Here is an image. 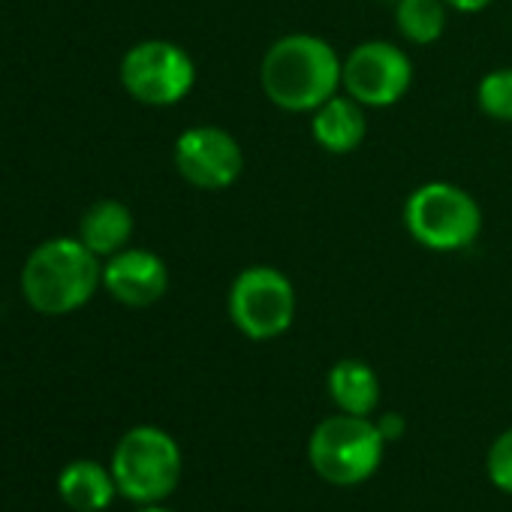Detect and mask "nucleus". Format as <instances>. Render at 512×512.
Wrapping results in <instances>:
<instances>
[{
  "mask_svg": "<svg viewBox=\"0 0 512 512\" xmlns=\"http://www.w3.org/2000/svg\"><path fill=\"white\" fill-rule=\"evenodd\" d=\"M344 58L317 34H284L260 61V88L266 100L293 115H311L341 91Z\"/></svg>",
  "mask_w": 512,
  "mask_h": 512,
  "instance_id": "f257e3e1",
  "label": "nucleus"
},
{
  "mask_svg": "<svg viewBox=\"0 0 512 512\" xmlns=\"http://www.w3.org/2000/svg\"><path fill=\"white\" fill-rule=\"evenodd\" d=\"M103 284L100 256L82 238H52L40 244L22 269L28 305L46 317H64L91 302Z\"/></svg>",
  "mask_w": 512,
  "mask_h": 512,
  "instance_id": "f03ea898",
  "label": "nucleus"
},
{
  "mask_svg": "<svg viewBox=\"0 0 512 512\" xmlns=\"http://www.w3.org/2000/svg\"><path fill=\"white\" fill-rule=\"evenodd\" d=\"M401 217L410 238L434 253L467 250L485 223L476 196L452 181H425L410 190Z\"/></svg>",
  "mask_w": 512,
  "mask_h": 512,
  "instance_id": "7ed1b4c3",
  "label": "nucleus"
},
{
  "mask_svg": "<svg viewBox=\"0 0 512 512\" xmlns=\"http://www.w3.org/2000/svg\"><path fill=\"white\" fill-rule=\"evenodd\" d=\"M112 476L118 494L133 503H160L178 488L181 449L172 434L157 425L130 428L112 455Z\"/></svg>",
  "mask_w": 512,
  "mask_h": 512,
  "instance_id": "20e7f679",
  "label": "nucleus"
},
{
  "mask_svg": "<svg viewBox=\"0 0 512 512\" xmlns=\"http://www.w3.org/2000/svg\"><path fill=\"white\" fill-rule=\"evenodd\" d=\"M296 287L275 266L241 269L226 296V311L232 326L250 341H275L290 332L296 320Z\"/></svg>",
  "mask_w": 512,
  "mask_h": 512,
  "instance_id": "39448f33",
  "label": "nucleus"
},
{
  "mask_svg": "<svg viewBox=\"0 0 512 512\" xmlns=\"http://www.w3.org/2000/svg\"><path fill=\"white\" fill-rule=\"evenodd\" d=\"M383 446L386 440L377 422L368 416L335 413L314 428L308 440V458L326 482L356 485L380 467Z\"/></svg>",
  "mask_w": 512,
  "mask_h": 512,
  "instance_id": "423d86ee",
  "label": "nucleus"
},
{
  "mask_svg": "<svg viewBox=\"0 0 512 512\" xmlns=\"http://www.w3.org/2000/svg\"><path fill=\"white\" fill-rule=\"evenodd\" d=\"M121 85L142 106H175L193 91L196 64L172 40H142L121 61Z\"/></svg>",
  "mask_w": 512,
  "mask_h": 512,
  "instance_id": "0eeeda50",
  "label": "nucleus"
},
{
  "mask_svg": "<svg viewBox=\"0 0 512 512\" xmlns=\"http://www.w3.org/2000/svg\"><path fill=\"white\" fill-rule=\"evenodd\" d=\"M413 88L410 55L389 40H365L344 55L341 91L365 109H389Z\"/></svg>",
  "mask_w": 512,
  "mask_h": 512,
  "instance_id": "6e6552de",
  "label": "nucleus"
},
{
  "mask_svg": "<svg viewBox=\"0 0 512 512\" xmlns=\"http://www.w3.org/2000/svg\"><path fill=\"white\" fill-rule=\"evenodd\" d=\"M178 175L196 190H226L244 172V151L238 139L217 124L187 127L172 148Z\"/></svg>",
  "mask_w": 512,
  "mask_h": 512,
  "instance_id": "1a4fd4ad",
  "label": "nucleus"
},
{
  "mask_svg": "<svg viewBox=\"0 0 512 512\" xmlns=\"http://www.w3.org/2000/svg\"><path fill=\"white\" fill-rule=\"evenodd\" d=\"M103 287L127 308H148L169 290V269L154 250L124 247L103 266Z\"/></svg>",
  "mask_w": 512,
  "mask_h": 512,
  "instance_id": "9d476101",
  "label": "nucleus"
},
{
  "mask_svg": "<svg viewBox=\"0 0 512 512\" xmlns=\"http://www.w3.org/2000/svg\"><path fill=\"white\" fill-rule=\"evenodd\" d=\"M311 136L329 154H353L368 136V109L338 91L317 112H311Z\"/></svg>",
  "mask_w": 512,
  "mask_h": 512,
  "instance_id": "9b49d317",
  "label": "nucleus"
},
{
  "mask_svg": "<svg viewBox=\"0 0 512 512\" xmlns=\"http://www.w3.org/2000/svg\"><path fill=\"white\" fill-rule=\"evenodd\" d=\"M79 238L88 250L97 256H115L124 250L133 238V214L124 202L118 199H100L94 202L79 223Z\"/></svg>",
  "mask_w": 512,
  "mask_h": 512,
  "instance_id": "f8f14e48",
  "label": "nucleus"
},
{
  "mask_svg": "<svg viewBox=\"0 0 512 512\" xmlns=\"http://www.w3.org/2000/svg\"><path fill=\"white\" fill-rule=\"evenodd\" d=\"M58 491L73 512H103L118 494L112 470L97 461H73L58 476Z\"/></svg>",
  "mask_w": 512,
  "mask_h": 512,
  "instance_id": "ddd939ff",
  "label": "nucleus"
},
{
  "mask_svg": "<svg viewBox=\"0 0 512 512\" xmlns=\"http://www.w3.org/2000/svg\"><path fill=\"white\" fill-rule=\"evenodd\" d=\"M329 395L341 413L368 416L380 404V380L362 359H341L329 371Z\"/></svg>",
  "mask_w": 512,
  "mask_h": 512,
  "instance_id": "4468645a",
  "label": "nucleus"
},
{
  "mask_svg": "<svg viewBox=\"0 0 512 512\" xmlns=\"http://www.w3.org/2000/svg\"><path fill=\"white\" fill-rule=\"evenodd\" d=\"M449 7L443 0H395V28L410 46H431L443 37Z\"/></svg>",
  "mask_w": 512,
  "mask_h": 512,
  "instance_id": "2eb2a0df",
  "label": "nucleus"
},
{
  "mask_svg": "<svg viewBox=\"0 0 512 512\" xmlns=\"http://www.w3.org/2000/svg\"><path fill=\"white\" fill-rule=\"evenodd\" d=\"M476 106L500 124H512V67L488 70L476 85Z\"/></svg>",
  "mask_w": 512,
  "mask_h": 512,
  "instance_id": "dca6fc26",
  "label": "nucleus"
},
{
  "mask_svg": "<svg viewBox=\"0 0 512 512\" xmlns=\"http://www.w3.org/2000/svg\"><path fill=\"white\" fill-rule=\"evenodd\" d=\"M488 476L500 491L512 494V428L503 431L491 443V449H488Z\"/></svg>",
  "mask_w": 512,
  "mask_h": 512,
  "instance_id": "f3484780",
  "label": "nucleus"
},
{
  "mask_svg": "<svg viewBox=\"0 0 512 512\" xmlns=\"http://www.w3.org/2000/svg\"><path fill=\"white\" fill-rule=\"evenodd\" d=\"M377 428H380L383 440H386V443H392V440L404 437L407 422H404V416H401V413H383V416H380V422H377Z\"/></svg>",
  "mask_w": 512,
  "mask_h": 512,
  "instance_id": "a211bd4d",
  "label": "nucleus"
},
{
  "mask_svg": "<svg viewBox=\"0 0 512 512\" xmlns=\"http://www.w3.org/2000/svg\"><path fill=\"white\" fill-rule=\"evenodd\" d=\"M443 4L455 13H464V16H476L482 10H488L494 0H443Z\"/></svg>",
  "mask_w": 512,
  "mask_h": 512,
  "instance_id": "6ab92c4d",
  "label": "nucleus"
},
{
  "mask_svg": "<svg viewBox=\"0 0 512 512\" xmlns=\"http://www.w3.org/2000/svg\"><path fill=\"white\" fill-rule=\"evenodd\" d=\"M139 512H172V509H166V506H160V503H145Z\"/></svg>",
  "mask_w": 512,
  "mask_h": 512,
  "instance_id": "aec40b11",
  "label": "nucleus"
},
{
  "mask_svg": "<svg viewBox=\"0 0 512 512\" xmlns=\"http://www.w3.org/2000/svg\"><path fill=\"white\" fill-rule=\"evenodd\" d=\"M389 4H395V0H389Z\"/></svg>",
  "mask_w": 512,
  "mask_h": 512,
  "instance_id": "412c9836",
  "label": "nucleus"
}]
</instances>
